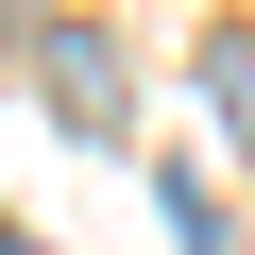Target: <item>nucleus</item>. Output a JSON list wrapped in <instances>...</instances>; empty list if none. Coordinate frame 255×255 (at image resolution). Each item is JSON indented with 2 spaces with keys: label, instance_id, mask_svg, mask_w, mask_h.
Returning <instances> with one entry per match:
<instances>
[{
  "label": "nucleus",
  "instance_id": "3",
  "mask_svg": "<svg viewBox=\"0 0 255 255\" xmlns=\"http://www.w3.org/2000/svg\"><path fill=\"white\" fill-rule=\"evenodd\" d=\"M0 255H51V238H0Z\"/></svg>",
  "mask_w": 255,
  "mask_h": 255
},
{
  "label": "nucleus",
  "instance_id": "1",
  "mask_svg": "<svg viewBox=\"0 0 255 255\" xmlns=\"http://www.w3.org/2000/svg\"><path fill=\"white\" fill-rule=\"evenodd\" d=\"M17 51H34V85L85 119L102 153H136V85H119V51H102V17H17Z\"/></svg>",
  "mask_w": 255,
  "mask_h": 255
},
{
  "label": "nucleus",
  "instance_id": "2",
  "mask_svg": "<svg viewBox=\"0 0 255 255\" xmlns=\"http://www.w3.org/2000/svg\"><path fill=\"white\" fill-rule=\"evenodd\" d=\"M204 102L238 119V136H255V34H204Z\"/></svg>",
  "mask_w": 255,
  "mask_h": 255
}]
</instances>
